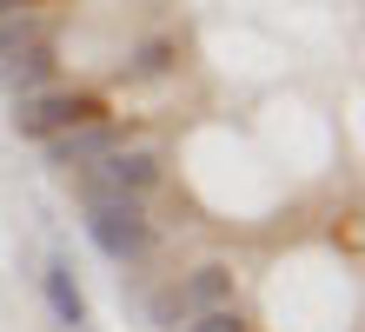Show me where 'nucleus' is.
I'll return each mask as SVG.
<instances>
[{
    "mask_svg": "<svg viewBox=\"0 0 365 332\" xmlns=\"http://www.w3.org/2000/svg\"><path fill=\"white\" fill-rule=\"evenodd\" d=\"M87 193V233L93 246L113 259V266H140L153 253V219H146V199H126V193H100V186H80Z\"/></svg>",
    "mask_w": 365,
    "mask_h": 332,
    "instance_id": "1",
    "label": "nucleus"
},
{
    "mask_svg": "<svg viewBox=\"0 0 365 332\" xmlns=\"http://www.w3.org/2000/svg\"><path fill=\"white\" fill-rule=\"evenodd\" d=\"M220 306H232V266L206 259V266H192L186 279L160 286L146 313H153V326H160V332H180L186 319H200V313H220Z\"/></svg>",
    "mask_w": 365,
    "mask_h": 332,
    "instance_id": "2",
    "label": "nucleus"
},
{
    "mask_svg": "<svg viewBox=\"0 0 365 332\" xmlns=\"http://www.w3.org/2000/svg\"><path fill=\"white\" fill-rule=\"evenodd\" d=\"M93 120H106L100 94H73V86H47V94L14 100V133L20 140H53V133L93 126Z\"/></svg>",
    "mask_w": 365,
    "mask_h": 332,
    "instance_id": "3",
    "label": "nucleus"
},
{
    "mask_svg": "<svg viewBox=\"0 0 365 332\" xmlns=\"http://www.w3.org/2000/svg\"><path fill=\"white\" fill-rule=\"evenodd\" d=\"M80 186H100V193H126V199H146L160 186V153L153 146H113L106 160H93L80 173Z\"/></svg>",
    "mask_w": 365,
    "mask_h": 332,
    "instance_id": "4",
    "label": "nucleus"
},
{
    "mask_svg": "<svg viewBox=\"0 0 365 332\" xmlns=\"http://www.w3.org/2000/svg\"><path fill=\"white\" fill-rule=\"evenodd\" d=\"M47 146V160L60 173H87L93 160H106V153L120 146V126L113 120H93V126H73V133H53V140H40Z\"/></svg>",
    "mask_w": 365,
    "mask_h": 332,
    "instance_id": "5",
    "label": "nucleus"
},
{
    "mask_svg": "<svg viewBox=\"0 0 365 332\" xmlns=\"http://www.w3.org/2000/svg\"><path fill=\"white\" fill-rule=\"evenodd\" d=\"M53 40H27V47H14V54H0V86H7L14 100H27V94H47V80H53Z\"/></svg>",
    "mask_w": 365,
    "mask_h": 332,
    "instance_id": "6",
    "label": "nucleus"
},
{
    "mask_svg": "<svg viewBox=\"0 0 365 332\" xmlns=\"http://www.w3.org/2000/svg\"><path fill=\"white\" fill-rule=\"evenodd\" d=\"M40 286H47V306H53V319L67 326V332L87 326V299H80V286H73V266H67V259H47Z\"/></svg>",
    "mask_w": 365,
    "mask_h": 332,
    "instance_id": "7",
    "label": "nucleus"
},
{
    "mask_svg": "<svg viewBox=\"0 0 365 332\" xmlns=\"http://www.w3.org/2000/svg\"><path fill=\"white\" fill-rule=\"evenodd\" d=\"M180 332H252L240 306H220V313H200V319H186Z\"/></svg>",
    "mask_w": 365,
    "mask_h": 332,
    "instance_id": "8",
    "label": "nucleus"
},
{
    "mask_svg": "<svg viewBox=\"0 0 365 332\" xmlns=\"http://www.w3.org/2000/svg\"><path fill=\"white\" fill-rule=\"evenodd\" d=\"M173 60H180V40H146V47L133 54V74H166Z\"/></svg>",
    "mask_w": 365,
    "mask_h": 332,
    "instance_id": "9",
    "label": "nucleus"
},
{
    "mask_svg": "<svg viewBox=\"0 0 365 332\" xmlns=\"http://www.w3.org/2000/svg\"><path fill=\"white\" fill-rule=\"evenodd\" d=\"M27 40H47L34 27V20H0V54H14V47H27Z\"/></svg>",
    "mask_w": 365,
    "mask_h": 332,
    "instance_id": "10",
    "label": "nucleus"
},
{
    "mask_svg": "<svg viewBox=\"0 0 365 332\" xmlns=\"http://www.w3.org/2000/svg\"><path fill=\"white\" fill-rule=\"evenodd\" d=\"M14 7H20V0H0V20H7V14H14Z\"/></svg>",
    "mask_w": 365,
    "mask_h": 332,
    "instance_id": "11",
    "label": "nucleus"
}]
</instances>
